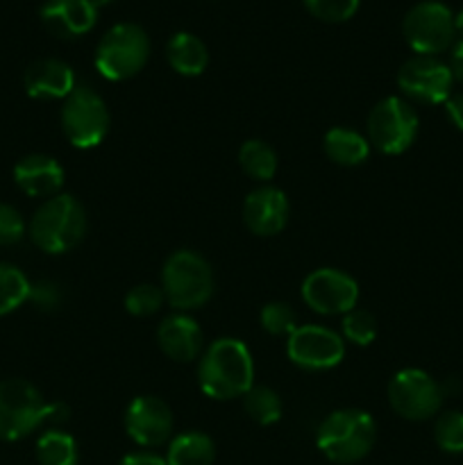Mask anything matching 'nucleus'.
Returning a JSON list of instances; mask_svg holds the SVG:
<instances>
[{"label":"nucleus","mask_w":463,"mask_h":465,"mask_svg":"<svg viewBox=\"0 0 463 465\" xmlns=\"http://www.w3.org/2000/svg\"><path fill=\"white\" fill-rule=\"evenodd\" d=\"M198 381L202 393L212 400L243 398L254 381L252 354L243 341H213L200 359Z\"/></svg>","instance_id":"nucleus-1"},{"label":"nucleus","mask_w":463,"mask_h":465,"mask_svg":"<svg viewBox=\"0 0 463 465\" xmlns=\"http://www.w3.org/2000/svg\"><path fill=\"white\" fill-rule=\"evenodd\" d=\"M53 404L25 380L0 381V440H18L50 422Z\"/></svg>","instance_id":"nucleus-6"},{"label":"nucleus","mask_w":463,"mask_h":465,"mask_svg":"<svg viewBox=\"0 0 463 465\" xmlns=\"http://www.w3.org/2000/svg\"><path fill=\"white\" fill-rule=\"evenodd\" d=\"M98 21L94 0H45L41 7V23L59 39H77L86 35Z\"/></svg>","instance_id":"nucleus-16"},{"label":"nucleus","mask_w":463,"mask_h":465,"mask_svg":"<svg viewBox=\"0 0 463 465\" xmlns=\"http://www.w3.org/2000/svg\"><path fill=\"white\" fill-rule=\"evenodd\" d=\"M30 282L12 263L0 262V316L16 312L30 298Z\"/></svg>","instance_id":"nucleus-25"},{"label":"nucleus","mask_w":463,"mask_h":465,"mask_svg":"<svg viewBox=\"0 0 463 465\" xmlns=\"http://www.w3.org/2000/svg\"><path fill=\"white\" fill-rule=\"evenodd\" d=\"M36 459L41 465H77L80 452L71 434L62 430H48L36 440Z\"/></svg>","instance_id":"nucleus-24"},{"label":"nucleus","mask_w":463,"mask_h":465,"mask_svg":"<svg viewBox=\"0 0 463 465\" xmlns=\"http://www.w3.org/2000/svg\"><path fill=\"white\" fill-rule=\"evenodd\" d=\"M109 3H113V0H94L95 7H98V5H109Z\"/></svg>","instance_id":"nucleus-38"},{"label":"nucleus","mask_w":463,"mask_h":465,"mask_svg":"<svg viewBox=\"0 0 463 465\" xmlns=\"http://www.w3.org/2000/svg\"><path fill=\"white\" fill-rule=\"evenodd\" d=\"M434 440L443 452L463 454V413L445 411L434 425Z\"/></svg>","instance_id":"nucleus-27"},{"label":"nucleus","mask_w":463,"mask_h":465,"mask_svg":"<svg viewBox=\"0 0 463 465\" xmlns=\"http://www.w3.org/2000/svg\"><path fill=\"white\" fill-rule=\"evenodd\" d=\"M325 154L339 166H359L370 154V141L350 127H334L325 134Z\"/></svg>","instance_id":"nucleus-21"},{"label":"nucleus","mask_w":463,"mask_h":465,"mask_svg":"<svg viewBox=\"0 0 463 465\" xmlns=\"http://www.w3.org/2000/svg\"><path fill=\"white\" fill-rule=\"evenodd\" d=\"M162 291L177 312L204 307L213 295L212 266L193 250H177L163 263Z\"/></svg>","instance_id":"nucleus-4"},{"label":"nucleus","mask_w":463,"mask_h":465,"mask_svg":"<svg viewBox=\"0 0 463 465\" xmlns=\"http://www.w3.org/2000/svg\"><path fill=\"white\" fill-rule=\"evenodd\" d=\"M454 75L448 64L436 57L409 59L398 71V86L404 95L425 104H440L452 95Z\"/></svg>","instance_id":"nucleus-13"},{"label":"nucleus","mask_w":463,"mask_h":465,"mask_svg":"<svg viewBox=\"0 0 463 465\" xmlns=\"http://www.w3.org/2000/svg\"><path fill=\"white\" fill-rule=\"evenodd\" d=\"M27 300H32V304L41 312H54L64 300L62 286L50 280L36 282V284L30 286V298Z\"/></svg>","instance_id":"nucleus-33"},{"label":"nucleus","mask_w":463,"mask_h":465,"mask_svg":"<svg viewBox=\"0 0 463 465\" xmlns=\"http://www.w3.org/2000/svg\"><path fill=\"white\" fill-rule=\"evenodd\" d=\"M445 114L457 130L463 132V94H452L445 100Z\"/></svg>","instance_id":"nucleus-34"},{"label":"nucleus","mask_w":463,"mask_h":465,"mask_svg":"<svg viewBox=\"0 0 463 465\" xmlns=\"http://www.w3.org/2000/svg\"><path fill=\"white\" fill-rule=\"evenodd\" d=\"M14 182L32 198H54L64 186V168L48 154H27L14 166Z\"/></svg>","instance_id":"nucleus-18"},{"label":"nucleus","mask_w":463,"mask_h":465,"mask_svg":"<svg viewBox=\"0 0 463 465\" xmlns=\"http://www.w3.org/2000/svg\"><path fill=\"white\" fill-rule=\"evenodd\" d=\"M157 343L168 359L189 363L202 352V330L186 313H172L163 318L157 330Z\"/></svg>","instance_id":"nucleus-19"},{"label":"nucleus","mask_w":463,"mask_h":465,"mask_svg":"<svg viewBox=\"0 0 463 465\" xmlns=\"http://www.w3.org/2000/svg\"><path fill=\"white\" fill-rule=\"evenodd\" d=\"M245 413L259 425H275L281 418V400L268 386H252L243 395Z\"/></svg>","instance_id":"nucleus-26"},{"label":"nucleus","mask_w":463,"mask_h":465,"mask_svg":"<svg viewBox=\"0 0 463 465\" xmlns=\"http://www.w3.org/2000/svg\"><path fill=\"white\" fill-rule=\"evenodd\" d=\"M62 130L75 148L89 150L103 143L109 132V112L104 100L89 86H75L64 100Z\"/></svg>","instance_id":"nucleus-9"},{"label":"nucleus","mask_w":463,"mask_h":465,"mask_svg":"<svg viewBox=\"0 0 463 465\" xmlns=\"http://www.w3.org/2000/svg\"><path fill=\"white\" fill-rule=\"evenodd\" d=\"M166 57L172 71L186 77H195L207 68L209 50L202 44V39H198L191 32H177L168 41Z\"/></svg>","instance_id":"nucleus-20"},{"label":"nucleus","mask_w":463,"mask_h":465,"mask_svg":"<svg viewBox=\"0 0 463 465\" xmlns=\"http://www.w3.org/2000/svg\"><path fill=\"white\" fill-rule=\"evenodd\" d=\"M361 0H304V7L325 23H343L357 14Z\"/></svg>","instance_id":"nucleus-31"},{"label":"nucleus","mask_w":463,"mask_h":465,"mask_svg":"<svg viewBox=\"0 0 463 465\" xmlns=\"http://www.w3.org/2000/svg\"><path fill=\"white\" fill-rule=\"evenodd\" d=\"M125 431L141 448H157L172 434V413L166 402L153 395L134 398L125 409Z\"/></svg>","instance_id":"nucleus-14"},{"label":"nucleus","mask_w":463,"mask_h":465,"mask_svg":"<svg viewBox=\"0 0 463 465\" xmlns=\"http://www.w3.org/2000/svg\"><path fill=\"white\" fill-rule=\"evenodd\" d=\"M259 322L271 336H291L298 330V316L286 302H268L259 313Z\"/></svg>","instance_id":"nucleus-28"},{"label":"nucleus","mask_w":463,"mask_h":465,"mask_svg":"<svg viewBox=\"0 0 463 465\" xmlns=\"http://www.w3.org/2000/svg\"><path fill=\"white\" fill-rule=\"evenodd\" d=\"M302 300L322 316H340L357 307L359 284L348 272L318 268L302 282Z\"/></svg>","instance_id":"nucleus-12"},{"label":"nucleus","mask_w":463,"mask_h":465,"mask_svg":"<svg viewBox=\"0 0 463 465\" xmlns=\"http://www.w3.org/2000/svg\"><path fill=\"white\" fill-rule=\"evenodd\" d=\"M23 84L30 98L66 100L75 91V73L62 59H36L27 66Z\"/></svg>","instance_id":"nucleus-17"},{"label":"nucleus","mask_w":463,"mask_h":465,"mask_svg":"<svg viewBox=\"0 0 463 465\" xmlns=\"http://www.w3.org/2000/svg\"><path fill=\"white\" fill-rule=\"evenodd\" d=\"M443 386L418 368H404L395 372L389 384V402L404 420H429L443 404Z\"/></svg>","instance_id":"nucleus-10"},{"label":"nucleus","mask_w":463,"mask_h":465,"mask_svg":"<svg viewBox=\"0 0 463 465\" xmlns=\"http://www.w3.org/2000/svg\"><path fill=\"white\" fill-rule=\"evenodd\" d=\"M454 27H457V35H461V39H463V9L457 14V16H454Z\"/></svg>","instance_id":"nucleus-37"},{"label":"nucleus","mask_w":463,"mask_h":465,"mask_svg":"<svg viewBox=\"0 0 463 465\" xmlns=\"http://www.w3.org/2000/svg\"><path fill=\"white\" fill-rule=\"evenodd\" d=\"M402 32L413 53L434 57L454 44L457 27H454L452 9L438 0H422L407 12Z\"/></svg>","instance_id":"nucleus-7"},{"label":"nucleus","mask_w":463,"mask_h":465,"mask_svg":"<svg viewBox=\"0 0 463 465\" xmlns=\"http://www.w3.org/2000/svg\"><path fill=\"white\" fill-rule=\"evenodd\" d=\"M25 234V221L12 204L0 203V245H14Z\"/></svg>","instance_id":"nucleus-32"},{"label":"nucleus","mask_w":463,"mask_h":465,"mask_svg":"<svg viewBox=\"0 0 463 465\" xmlns=\"http://www.w3.org/2000/svg\"><path fill=\"white\" fill-rule=\"evenodd\" d=\"M118 465H168L166 459L157 457V454H148V452H136V454H127Z\"/></svg>","instance_id":"nucleus-35"},{"label":"nucleus","mask_w":463,"mask_h":465,"mask_svg":"<svg viewBox=\"0 0 463 465\" xmlns=\"http://www.w3.org/2000/svg\"><path fill=\"white\" fill-rule=\"evenodd\" d=\"M289 359L302 371H330L345 357V343L340 334L322 325H298L286 343Z\"/></svg>","instance_id":"nucleus-11"},{"label":"nucleus","mask_w":463,"mask_h":465,"mask_svg":"<svg viewBox=\"0 0 463 465\" xmlns=\"http://www.w3.org/2000/svg\"><path fill=\"white\" fill-rule=\"evenodd\" d=\"M449 71H452L454 80L463 82V39L454 44L452 57H449Z\"/></svg>","instance_id":"nucleus-36"},{"label":"nucleus","mask_w":463,"mask_h":465,"mask_svg":"<svg viewBox=\"0 0 463 465\" xmlns=\"http://www.w3.org/2000/svg\"><path fill=\"white\" fill-rule=\"evenodd\" d=\"M150 57V39L136 23H118L95 48V68L112 82L134 77Z\"/></svg>","instance_id":"nucleus-5"},{"label":"nucleus","mask_w":463,"mask_h":465,"mask_svg":"<svg viewBox=\"0 0 463 465\" xmlns=\"http://www.w3.org/2000/svg\"><path fill=\"white\" fill-rule=\"evenodd\" d=\"M216 445L202 431H184L168 448V465H212Z\"/></svg>","instance_id":"nucleus-22"},{"label":"nucleus","mask_w":463,"mask_h":465,"mask_svg":"<svg viewBox=\"0 0 463 465\" xmlns=\"http://www.w3.org/2000/svg\"><path fill=\"white\" fill-rule=\"evenodd\" d=\"M377 336V321L366 309H357L345 313L343 318V339L354 345H370Z\"/></svg>","instance_id":"nucleus-29"},{"label":"nucleus","mask_w":463,"mask_h":465,"mask_svg":"<svg viewBox=\"0 0 463 465\" xmlns=\"http://www.w3.org/2000/svg\"><path fill=\"white\" fill-rule=\"evenodd\" d=\"M289 221V200L275 186H261L248 193L243 203V223L252 234L275 236Z\"/></svg>","instance_id":"nucleus-15"},{"label":"nucleus","mask_w":463,"mask_h":465,"mask_svg":"<svg viewBox=\"0 0 463 465\" xmlns=\"http://www.w3.org/2000/svg\"><path fill=\"white\" fill-rule=\"evenodd\" d=\"M86 234L84 207L73 195L48 198L30 221V239L48 254H64L80 245Z\"/></svg>","instance_id":"nucleus-2"},{"label":"nucleus","mask_w":463,"mask_h":465,"mask_svg":"<svg viewBox=\"0 0 463 465\" xmlns=\"http://www.w3.org/2000/svg\"><path fill=\"white\" fill-rule=\"evenodd\" d=\"M239 163L248 177L257 182H268L277 173V154L268 143L259 139H250L241 145Z\"/></svg>","instance_id":"nucleus-23"},{"label":"nucleus","mask_w":463,"mask_h":465,"mask_svg":"<svg viewBox=\"0 0 463 465\" xmlns=\"http://www.w3.org/2000/svg\"><path fill=\"white\" fill-rule=\"evenodd\" d=\"M163 291L153 284H139L127 291L125 309L136 318H148L157 313L163 304Z\"/></svg>","instance_id":"nucleus-30"},{"label":"nucleus","mask_w":463,"mask_h":465,"mask_svg":"<svg viewBox=\"0 0 463 465\" xmlns=\"http://www.w3.org/2000/svg\"><path fill=\"white\" fill-rule=\"evenodd\" d=\"M418 114L407 100H379L368 114V141L384 154H402L413 145L418 136Z\"/></svg>","instance_id":"nucleus-8"},{"label":"nucleus","mask_w":463,"mask_h":465,"mask_svg":"<svg viewBox=\"0 0 463 465\" xmlns=\"http://www.w3.org/2000/svg\"><path fill=\"white\" fill-rule=\"evenodd\" d=\"M377 427L370 413L339 409L320 422L316 434L318 450L334 463H357L372 450Z\"/></svg>","instance_id":"nucleus-3"}]
</instances>
